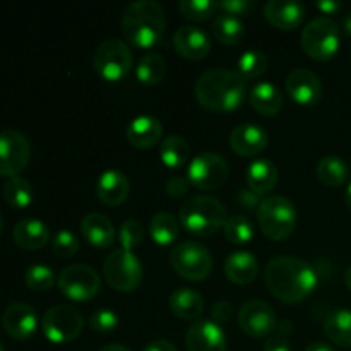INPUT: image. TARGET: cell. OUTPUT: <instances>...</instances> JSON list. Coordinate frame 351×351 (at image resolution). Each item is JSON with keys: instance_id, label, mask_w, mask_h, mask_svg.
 <instances>
[{"instance_id": "obj_1", "label": "cell", "mask_w": 351, "mask_h": 351, "mask_svg": "<svg viewBox=\"0 0 351 351\" xmlns=\"http://www.w3.org/2000/svg\"><path fill=\"white\" fill-rule=\"evenodd\" d=\"M264 280L278 300L298 304L317 288V273L307 261L295 256H276L266 264Z\"/></svg>"}, {"instance_id": "obj_2", "label": "cell", "mask_w": 351, "mask_h": 351, "mask_svg": "<svg viewBox=\"0 0 351 351\" xmlns=\"http://www.w3.org/2000/svg\"><path fill=\"white\" fill-rule=\"evenodd\" d=\"M245 79L226 67L209 69L195 82V98L209 112H235L245 99Z\"/></svg>"}, {"instance_id": "obj_3", "label": "cell", "mask_w": 351, "mask_h": 351, "mask_svg": "<svg viewBox=\"0 0 351 351\" xmlns=\"http://www.w3.org/2000/svg\"><path fill=\"white\" fill-rule=\"evenodd\" d=\"M120 26L129 43L139 48H151L163 38L167 14L163 5L154 0H137L123 10Z\"/></svg>"}, {"instance_id": "obj_4", "label": "cell", "mask_w": 351, "mask_h": 351, "mask_svg": "<svg viewBox=\"0 0 351 351\" xmlns=\"http://www.w3.org/2000/svg\"><path fill=\"white\" fill-rule=\"evenodd\" d=\"M226 209L221 201L206 194L191 195L182 204L178 219L195 237H211L225 226Z\"/></svg>"}, {"instance_id": "obj_5", "label": "cell", "mask_w": 351, "mask_h": 351, "mask_svg": "<svg viewBox=\"0 0 351 351\" xmlns=\"http://www.w3.org/2000/svg\"><path fill=\"white\" fill-rule=\"evenodd\" d=\"M259 228L269 240L280 242L288 239L297 228L298 213L290 199L283 195H269L257 208Z\"/></svg>"}, {"instance_id": "obj_6", "label": "cell", "mask_w": 351, "mask_h": 351, "mask_svg": "<svg viewBox=\"0 0 351 351\" xmlns=\"http://www.w3.org/2000/svg\"><path fill=\"white\" fill-rule=\"evenodd\" d=\"M300 43L305 53L314 60H331L341 45L339 26L329 17H315L302 31Z\"/></svg>"}, {"instance_id": "obj_7", "label": "cell", "mask_w": 351, "mask_h": 351, "mask_svg": "<svg viewBox=\"0 0 351 351\" xmlns=\"http://www.w3.org/2000/svg\"><path fill=\"white\" fill-rule=\"evenodd\" d=\"M134 65L132 50L125 41L108 38L96 47L93 55V67L105 81L115 82L125 77Z\"/></svg>"}, {"instance_id": "obj_8", "label": "cell", "mask_w": 351, "mask_h": 351, "mask_svg": "<svg viewBox=\"0 0 351 351\" xmlns=\"http://www.w3.org/2000/svg\"><path fill=\"white\" fill-rule=\"evenodd\" d=\"M143 264L132 250L115 249L103 263V276L115 291L129 293L143 281Z\"/></svg>"}, {"instance_id": "obj_9", "label": "cell", "mask_w": 351, "mask_h": 351, "mask_svg": "<svg viewBox=\"0 0 351 351\" xmlns=\"http://www.w3.org/2000/svg\"><path fill=\"white\" fill-rule=\"evenodd\" d=\"M84 321L81 312L67 304H58L48 308L41 319V331L48 341L55 345H65L77 339L82 332Z\"/></svg>"}, {"instance_id": "obj_10", "label": "cell", "mask_w": 351, "mask_h": 351, "mask_svg": "<svg viewBox=\"0 0 351 351\" xmlns=\"http://www.w3.org/2000/svg\"><path fill=\"white\" fill-rule=\"evenodd\" d=\"M170 263L178 276L189 281H202L211 274L213 256L202 243L182 242L170 252Z\"/></svg>"}, {"instance_id": "obj_11", "label": "cell", "mask_w": 351, "mask_h": 351, "mask_svg": "<svg viewBox=\"0 0 351 351\" xmlns=\"http://www.w3.org/2000/svg\"><path fill=\"white\" fill-rule=\"evenodd\" d=\"M57 287L69 300L84 302L93 300L101 288V280L96 269L86 264H71L64 267L57 278Z\"/></svg>"}, {"instance_id": "obj_12", "label": "cell", "mask_w": 351, "mask_h": 351, "mask_svg": "<svg viewBox=\"0 0 351 351\" xmlns=\"http://www.w3.org/2000/svg\"><path fill=\"white\" fill-rule=\"evenodd\" d=\"M230 177V165L221 154L204 151L191 160L187 167V180L201 191H215L226 184Z\"/></svg>"}, {"instance_id": "obj_13", "label": "cell", "mask_w": 351, "mask_h": 351, "mask_svg": "<svg viewBox=\"0 0 351 351\" xmlns=\"http://www.w3.org/2000/svg\"><path fill=\"white\" fill-rule=\"evenodd\" d=\"M31 158L29 139L19 130H3L0 132V175L17 177L26 170Z\"/></svg>"}, {"instance_id": "obj_14", "label": "cell", "mask_w": 351, "mask_h": 351, "mask_svg": "<svg viewBox=\"0 0 351 351\" xmlns=\"http://www.w3.org/2000/svg\"><path fill=\"white\" fill-rule=\"evenodd\" d=\"M239 324L252 338H269L276 329V312L264 300H250L240 308Z\"/></svg>"}, {"instance_id": "obj_15", "label": "cell", "mask_w": 351, "mask_h": 351, "mask_svg": "<svg viewBox=\"0 0 351 351\" xmlns=\"http://www.w3.org/2000/svg\"><path fill=\"white\" fill-rule=\"evenodd\" d=\"M226 335L213 319L195 321L185 332L187 351H226Z\"/></svg>"}, {"instance_id": "obj_16", "label": "cell", "mask_w": 351, "mask_h": 351, "mask_svg": "<svg viewBox=\"0 0 351 351\" xmlns=\"http://www.w3.org/2000/svg\"><path fill=\"white\" fill-rule=\"evenodd\" d=\"M287 93L295 103L304 106H312L321 99L322 96V82L315 72L308 69H295L288 74Z\"/></svg>"}, {"instance_id": "obj_17", "label": "cell", "mask_w": 351, "mask_h": 351, "mask_svg": "<svg viewBox=\"0 0 351 351\" xmlns=\"http://www.w3.org/2000/svg\"><path fill=\"white\" fill-rule=\"evenodd\" d=\"M2 326L10 338L19 341L29 339L38 329L36 312L24 302H14L3 312Z\"/></svg>"}, {"instance_id": "obj_18", "label": "cell", "mask_w": 351, "mask_h": 351, "mask_svg": "<svg viewBox=\"0 0 351 351\" xmlns=\"http://www.w3.org/2000/svg\"><path fill=\"white\" fill-rule=\"evenodd\" d=\"M267 143H269V137L266 130L252 122L240 123L230 134V147L239 156H257L266 149Z\"/></svg>"}, {"instance_id": "obj_19", "label": "cell", "mask_w": 351, "mask_h": 351, "mask_svg": "<svg viewBox=\"0 0 351 351\" xmlns=\"http://www.w3.org/2000/svg\"><path fill=\"white\" fill-rule=\"evenodd\" d=\"M173 47L187 60H202L211 51V38L197 26H182L173 34Z\"/></svg>"}, {"instance_id": "obj_20", "label": "cell", "mask_w": 351, "mask_h": 351, "mask_svg": "<svg viewBox=\"0 0 351 351\" xmlns=\"http://www.w3.org/2000/svg\"><path fill=\"white\" fill-rule=\"evenodd\" d=\"M264 17L278 29H295L304 21L305 7L293 0H269L264 5Z\"/></svg>"}, {"instance_id": "obj_21", "label": "cell", "mask_w": 351, "mask_h": 351, "mask_svg": "<svg viewBox=\"0 0 351 351\" xmlns=\"http://www.w3.org/2000/svg\"><path fill=\"white\" fill-rule=\"evenodd\" d=\"M125 137L130 146L137 149H147L156 146L163 137V125L160 120L153 115H139L130 120L125 130Z\"/></svg>"}, {"instance_id": "obj_22", "label": "cell", "mask_w": 351, "mask_h": 351, "mask_svg": "<svg viewBox=\"0 0 351 351\" xmlns=\"http://www.w3.org/2000/svg\"><path fill=\"white\" fill-rule=\"evenodd\" d=\"M130 191L129 178L120 170H106L96 182V195L106 206H119L127 199Z\"/></svg>"}, {"instance_id": "obj_23", "label": "cell", "mask_w": 351, "mask_h": 351, "mask_svg": "<svg viewBox=\"0 0 351 351\" xmlns=\"http://www.w3.org/2000/svg\"><path fill=\"white\" fill-rule=\"evenodd\" d=\"M81 235L96 249H108L115 242L113 223L101 213H89L81 221Z\"/></svg>"}, {"instance_id": "obj_24", "label": "cell", "mask_w": 351, "mask_h": 351, "mask_svg": "<svg viewBox=\"0 0 351 351\" xmlns=\"http://www.w3.org/2000/svg\"><path fill=\"white\" fill-rule=\"evenodd\" d=\"M14 243L24 250H40L50 242V228L41 219L24 218L14 226Z\"/></svg>"}, {"instance_id": "obj_25", "label": "cell", "mask_w": 351, "mask_h": 351, "mask_svg": "<svg viewBox=\"0 0 351 351\" xmlns=\"http://www.w3.org/2000/svg\"><path fill=\"white\" fill-rule=\"evenodd\" d=\"M223 269L232 283L249 285L259 274V263L254 254L247 252V250H237L226 257Z\"/></svg>"}, {"instance_id": "obj_26", "label": "cell", "mask_w": 351, "mask_h": 351, "mask_svg": "<svg viewBox=\"0 0 351 351\" xmlns=\"http://www.w3.org/2000/svg\"><path fill=\"white\" fill-rule=\"evenodd\" d=\"M252 108L263 117H274L281 112L285 105V96L280 89L269 81L257 82L249 96Z\"/></svg>"}, {"instance_id": "obj_27", "label": "cell", "mask_w": 351, "mask_h": 351, "mask_svg": "<svg viewBox=\"0 0 351 351\" xmlns=\"http://www.w3.org/2000/svg\"><path fill=\"white\" fill-rule=\"evenodd\" d=\"M245 180L249 191L254 194H269L278 184V168L269 160H256L247 167Z\"/></svg>"}, {"instance_id": "obj_28", "label": "cell", "mask_w": 351, "mask_h": 351, "mask_svg": "<svg viewBox=\"0 0 351 351\" xmlns=\"http://www.w3.org/2000/svg\"><path fill=\"white\" fill-rule=\"evenodd\" d=\"M170 308L182 321H195L204 312V298L191 288H177L170 295Z\"/></svg>"}, {"instance_id": "obj_29", "label": "cell", "mask_w": 351, "mask_h": 351, "mask_svg": "<svg viewBox=\"0 0 351 351\" xmlns=\"http://www.w3.org/2000/svg\"><path fill=\"white\" fill-rule=\"evenodd\" d=\"M324 335L335 345L351 348V311L339 308L331 312L324 322Z\"/></svg>"}, {"instance_id": "obj_30", "label": "cell", "mask_w": 351, "mask_h": 351, "mask_svg": "<svg viewBox=\"0 0 351 351\" xmlns=\"http://www.w3.org/2000/svg\"><path fill=\"white\" fill-rule=\"evenodd\" d=\"M149 235L158 245H171L180 235V219L175 218L171 213H156L149 221Z\"/></svg>"}, {"instance_id": "obj_31", "label": "cell", "mask_w": 351, "mask_h": 351, "mask_svg": "<svg viewBox=\"0 0 351 351\" xmlns=\"http://www.w3.org/2000/svg\"><path fill=\"white\" fill-rule=\"evenodd\" d=\"M213 34L223 45H239L245 36V24L232 14H219L213 21Z\"/></svg>"}, {"instance_id": "obj_32", "label": "cell", "mask_w": 351, "mask_h": 351, "mask_svg": "<svg viewBox=\"0 0 351 351\" xmlns=\"http://www.w3.org/2000/svg\"><path fill=\"white\" fill-rule=\"evenodd\" d=\"M317 178L328 187H341L350 178V168L341 158L324 156L315 167Z\"/></svg>"}, {"instance_id": "obj_33", "label": "cell", "mask_w": 351, "mask_h": 351, "mask_svg": "<svg viewBox=\"0 0 351 351\" xmlns=\"http://www.w3.org/2000/svg\"><path fill=\"white\" fill-rule=\"evenodd\" d=\"M160 158L168 168H182L191 158V144L182 136H168L161 143Z\"/></svg>"}, {"instance_id": "obj_34", "label": "cell", "mask_w": 351, "mask_h": 351, "mask_svg": "<svg viewBox=\"0 0 351 351\" xmlns=\"http://www.w3.org/2000/svg\"><path fill=\"white\" fill-rule=\"evenodd\" d=\"M165 74H167V62H165L163 55L156 53V51L143 55L137 62L136 75L144 86L160 84L165 79Z\"/></svg>"}, {"instance_id": "obj_35", "label": "cell", "mask_w": 351, "mask_h": 351, "mask_svg": "<svg viewBox=\"0 0 351 351\" xmlns=\"http://www.w3.org/2000/svg\"><path fill=\"white\" fill-rule=\"evenodd\" d=\"M3 199L10 208H27L33 202V185L21 175L9 178L3 184Z\"/></svg>"}, {"instance_id": "obj_36", "label": "cell", "mask_w": 351, "mask_h": 351, "mask_svg": "<svg viewBox=\"0 0 351 351\" xmlns=\"http://www.w3.org/2000/svg\"><path fill=\"white\" fill-rule=\"evenodd\" d=\"M267 69V57L261 50H247L240 55L237 62V72L243 79H256L263 75Z\"/></svg>"}, {"instance_id": "obj_37", "label": "cell", "mask_w": 351, "mask_h": 351, "mask_svg": "<svg viewBox=\"0 0 351 351\" xmlns=\"http://www.w3.org/2000/svg\"><path fill=\"white\" fill-rule=\"evenodd\" d=\"M223 232L228 242L235 243V245H243V243L250 242L254 237V226L245 216H230L226 218Z\"/></svg>"}, {"instance_id": "obj_38", "label": "cell", "mask_w": 351, "mask_h": 351, "mask_svg": "<svg viewBox=\"0 0 351 351\" xmlns=\"http://www.w3.org/2000/svg\"><path fill=\"white\" fill-rule=\"evenodd\" d=\"M24 281H26V287L29 290L48 291L57 283V278H55V273L51 267L45 266V264H34V266H29L26 269Z\"/></svg>"}, {"instance_id": "obj_39", "label": "cell", "mask_w": 351, "mask_h": 351, "mask_svg": "<svg viewBox=\"0 0 351 351\" xmlns=\"http://www.w3.org/2000/svg\"><path fill=\"white\" fill-rule=\"evenodd\" d=\"M178 10L185 19L191 21H206L218 10V2L211 0H182L178 3Z\"/></svg>"}, {"instance_id": "obj_40", "label": "cell", "mask_w": 351, "mask_h": 351, "mask_svg": "<svg viewBox=\"0 0 351 351\" xmlns=\"http://www.w3.org/2000/svg\"><path fill=\"white\" fill-rule=\"evenodd\" d=\"M143 239H144V228L143 225H141V221L130 218L122 223V226H120L119 230V242L122 249L132 250L134 252V249H137V247L141 245Z\"/></svg>"}, {"instance_id": "obj_41", "label": "cell", "mask_w": 351, "mask_h": 351, "mask_svg": "<svg viewBox=\"0 0 351 351\" xmlns=\"http://www.w3.org/2000/svg\"><path fill=\"white\" fill-rule=\"evenodd\" d=\"M51 249H53L55 256L62 257V259L75 256L79 250L77 235L72 230H58L51 240Z\"/></svg>"}, {"instance_id": "obj_42", "label": "cell", "mask_w": 351, "mask_h": 351, "mask_svg": "<svg viewBox=\"0 0 351 351\" xmlns=\"http://www.w3.org/2000/svg\"><path fill=\"white\" fill-rule=\"evenodd\" d=\"M291 332H293V324L290 321H281L264 343V351H291Z\"/></svg>"}, {"instance_id": "obj_43", "label": "cell", "mask_w": 351, "mask_h": 351, "mask_svg": "<svg viewBox=\"0 0 351 351\" xmlns=\"http://www.w3.org/2000/svg\"><path fill=\"white\" fill-rule=\"evenodd\" d=\"M89 326H91L93 331L99 332V335H108V332H113L119 326V317L113 311H108V308H99L95 314L89 317Z\"/></svg>"}, {"instance_id": "obj_44", "label": "cell", "mask_w": 351, "mask_h": 351, "mask_svg": "<svg viewBox=\"0 0 351 351\" xmlns=\"http://www.w3.org/2000/svg\"><path fill=\"white\" fill-rule=\"evenodd\" d=\"M252 0H223L218 2V9L223 10V14H232V16H243L252 10Z\"/></svg>"}, {"instance_id": "obj_45", "label": "cell", "mask_w": 351, "mask_h": 351, "mask_svg": "<svg viewBox=\"0 0 351 351\" xmlns=\"http://www.w3.org/2000/svg\"><path fill=\"white\" fill-rule=\"evenodd\" d=\"M189 180L184 177H170L167 182V192L170 197H182V195L187 194L189 191Z\"/></svg>"}, {"instance_id": "obj_46", "label": "cell", "mask_w": 351, "mask_h": 351, "mask_svg": "<svg viewBox=\"0 0 351 351\" xmlns=\"http://www.w3.org/2000/svg\"><path fill=\"white\" fill-rule=\"evenodd\" d=\"M233 314V307H232V304H230V302H226V300H219V302H216L215 305H213V308H211V315H213V321L215 322H225V321H228L230 319V315Z\"/></svg>"}, {"instance_id": "obj_47", "label": "cell", "mask_w": 351, "mask_h": 351, "mask_svg": "<svg viewBox=\"0 0 351 351\" xmlns=\"http://www.w3.org/2000/svg\"><path fill=\"white\" fill-rule=\"evenodd\" d=\"M143 351H178L173 343L167 341V339H156V341L149 343Z\"/></svg>"}, {"instance_id": "obj_48", "label": "cell", "mask_w": 351, "mask_h": 351, "mask_svg": "<svg viewBox=\"0 0 351 351\" xmlns=\"http://www.w3.org/2000/svg\"><path fill=\"white\" fill-rule=\"evenodd\" d=\"M319 10H322L324 14H336L339 9H341V3L332 2V0H322V2L315 3Z\"/></svg>"}, {"instance_id": "obj_49", "label": "cell", "mask_w": 351, "mask_h": 351, "mask_svg": "<svg viewBox=\"0 0 351 351\" xmlns=\"http://www.w3.org/2000/svg\"><path fill=\"white\" fill-rule=\"evenodd\" d=\"M304 351H335V348H332L331 345H328V343L315 341V343H311V345H308Z\"/></svg>"}, {"instance_id": "obj_50", "label": "cell", "mask_w": 351, "mask_h": 351, "mask_svg": "<svg viewBox=\"0 0 351 351\" xmlns=\"http://www.w3.org/2000/svg\"><path fill=\"white\" fill-rule=\"evenodd\" d=\"M99 351H132V350L127 348V346H123V345H117V343H112V345L103 346V348Z\"/></svg>"}, {"instance_id": "obj_51", "label": "cell", "mask_w": 351, "mask_h": 351, "mask_svg": "<svg viewBox=\"0 0 351 351\" xmlns=\"http://www.w3.org/2000/svg\"><path fill=\"white\" fill-rule=\"evenodd\" d=\"M345 283H346V287H348V290L351 291V264L345 273Z\"/></svg>"}, {"instance_id": "obj_52", "label": "cell", "mask_w": 351, "mask_h": 351, "mask_svg": "<svg viewBox=\"0 0 351 351\" xmlns=\"http://www.w3.org/2000/svg\"><path fill=\"white\" fill-rule=\"evenodd\" d=\"M343 24H345V31L351 36V14H348V16L345 17V23Z\"/></svg>"}, {"instance_id": "obj_53", "label": "cell", "mask_w": 351, "mask_h": 351, "mask_svg": "<svg viewBox=\"0 0 351 351\" xmlns=\"http://www.w3.org/2000/svg\"><path fill=\"white\" fill-rule=\"evenodd\" d=\"M346 206H348V209L351 211V182H350V185H348V189H346Z\"/></svg>"}, {"instance_id": "obj_54", "label": "cell", "mask_w": 351, "mask_h": 351, "mask_svg": "<svg viewBox=\"0 0 351 351\" xmlns=\"http://www.w3.org/2000/svg\"><path fill=\"white\" fill-rule=\"evenodd\" d=\"M2 226H3V223H2V215H0V233H2Z\"/></svg>"}, {"instance_id": "obj_55", "label": "cell", "mask_w": 351, "mask_h": 351, "mask_svg": "<svg viewBox=\"0 0 351 351\" xmlns=\"http://www.w3.org/2000/svg\"><path fill=\"white\" fill-rule=\"evenodd\" d=\"M0 351H5V350H3V346H2V343H0Z\"/></svg>"}]
</instances>
